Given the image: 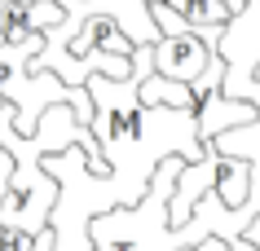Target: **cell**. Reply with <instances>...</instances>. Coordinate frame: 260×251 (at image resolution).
<instances>
[{"mask_svg":"<svg viewBox=\"0 0 260 251\" xmlns=\"http://www.w3.org/2000/svg\"><path fill=\"white\" fill-rule=\"evenodd\" d=\"M216 53L225 57V80H220V93L243 97L247 80L256 75V62H260V0H243V9H238V14H230V22L220 27Z\"/></svg>","mask_w":260,"mask_h":251,"instance_id":"obj_2","label":"cell"},{"mask_svg":"<svg viewBox=\"0 0 260 251\" xmlns=\"http://www.w3.org/2000/svg\"><path fill=\"white\" fill-rule=\"evenodd\" d=\"M216 198L225 207H238L247 194H251V163L238 159V154H220V167H216Z\"/></svg>","mask_w":260,"mask_h":251,"instance_id":"obj_5","label":"cell"},{"mask_svg":"<svg viewBox=\"0 0 260 251\" xmlns=\"http://www.w3.org/2000/svg\"><path fill=\"white\" fill-rule=\"evenodd\" d=\"M220 80H225V57H220L216 49H212V53H207L203 75H199V80L190 84V93H194V97H199V93H212V88H220Z\"/></svg>","mask_w":260,"mask_h":251,"instance_id":"obj_9","label":"cell"},{"mask_svg":"<svg viewBox=\"0 0 260 251\" xmlns=\"http://www.w3.org/2000/svg\"><path fill=\"white\" fill-rule=\"evenodd\" d=\"M137 101H141V106H190V111H194L190 84L168 80V75H159V70H150V75L137 84Z\"/></svg>","mask_w":260,"mask_h":251,"instance_id":"obj_6","label":"cell"},{"mask_svg":"<svg viewBox=\"0 0 260 251\" xmlns=\"http://www.w3.org/2000/svg\"><path fill=\"white\" fill-rule=\"evenodd\" d=\"M207 53L212 44L199 35V31H177V35H159L154 40V70L168 75V80L194 84L207 66Z\"/></svg>","mask_w":260,"mask_h":251,"instance_id":"obj_3","label":"cell"},{"mask_svg":"<svg viewBox=\"0 0 260 251\" xmlns=\"http://www.w3.org/2000/svg\"><path fill=\"white\" fill-rule=\"evenodd\" d=\"M181 18H185V27H225L230 22V5L225 0H168Z\"/></svg>","mask_w":260,"mask_h":251,"instance_id":"obj_7","label":"cell"},{"mask_svg":"<svg viewBox=\"0 0 260 251\" xmlns=\"http://www.w3.org/2000/svg\"><path fill=\"white\" fill-rule=\"evenodd\" d=\"M36 22H31V5L27 0H5L0 5V44H14V40H27L36 35Z\"/></svg>","mask_w":260,"mask_h":251,"instance_id":"obj_8","label":"cell"},{"mask_svg":"<svg viewBox=\"0 0 260 251\" xmlns=\"http://www.w3.org/2000/svg\"><path fill=\"white\" fill-rule=\"evenodd\" d=\"M31 251H53V234H49V225L36 234V247H31Z\"/></svg>","mask_w":260,"mask_h":251,"instance_id":"obj_11","label":"cell"},{"mask_svg":"<svg viewBox=\"0 0 260 251\" xmlns=\"http://www.w3.org/2000/svg\"><path fill=\"white\" fill-rule=\"evenodd\" d=\"M256 106L247 97H230V93H220V88H212V93H199L194 97V124H199V141H212L216 132H225V128L234 124H247V119H256Z\"/></svg>","mask_w":260,"mask_h":251,"instance_id":"obj_4","label":"cell"},{"mask_svg":"<svg viewBox=\"0 0 260 251\" xmlns=\"http://www.w3.org/2000/svg\"><path fill=\"white\" fill-rule=\"evenodd\" d=\"M9 172H14V154L0 146V194H5V185H9Z\"/></svg>","mask_w":260,"mask_h":251,"instance_id":"obj_10","label":"cell"},{"mask_svg":"<svg viewBox=\"0 0 260 251\" xmlns=\"http://www.w3.org/2000/svg\"><path fill=\"white\" fill-rule=\"evenodd\" d=\"M0 5H5V0H0Z\"/></svg>","mask_w":260,"mask_h":251,"instance_id":"obj_15","label":"cell"},{"mask_svg":"<svg viewBox=\"0 0 260 251\" xmlns=\"http://www.w3.org/2000/svg\"><path fill=\"white\" fill-rule=\"evenodd\" d=\"M181 251H190V247H181Z\"/></svg>","mask_w":260,"mask_h":251,"instance_id":"obj_14","label":"cell"},{"mask_svg":"<svg viewBox=\"0 0 260 251\" xmlns=\"http://www.w3.org/2000/svg\"><path fill=\"white\" fill-rule=\"evenodd\" d=\"M181 163H185L181 154H164L137 203L97 211L88 221L93 251H181V247H194L199 238H207L199 216H185L181 225L168 221V194L177 185Z\"/></svg>","mask_w":260,"mask_h":251,"instance_id":"obj_1","label":"cell"},{"mask_svg":"<svg viewBox=\"0 0 260 251\" xmlns=\"http://www.w3.org/2000/svg\"><path fill=\"white\" fill-rule=\"evenodd\" d=\"M225 5H230V14H238V9H243V0H225Z\"/></svg>","mask_w":260,"mask_h":251,"instance_id":"obj_12","label":"cell"},{"mask_svg":"<svg viewBox=\"0 0 260 251\" xmlns=\"http://www.w3.org/2000/svg\"><path fill=\"white\" fill-rule=\"evenodd\" d=\"M256 75H260V62H256ZM256 75H251V80H256Z\"/></svg>","mask_w":260,"mask_h":251,"instance_id":"obj_13","label":"cell"}]
</instances>
